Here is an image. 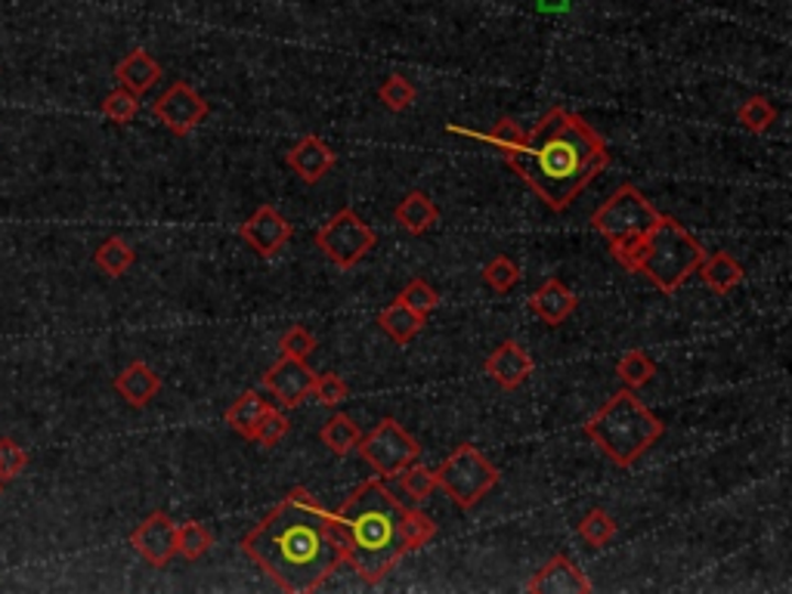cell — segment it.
<instances>
[{"label": "cell", "instance_id": "4316f807", "mask_svg": "<svg viewBox=\"0 0 792 594\" xmlns=\"http://www.w3.org/2000/svg\"><path fill=\"white\" fill-rule=\"evenodd\" d=\"M579 536H582V542H588L592 548H604L616 536V520L604 508H592L579 524Z\"/></svg>", "mask_w": 792, "mask_h": 594}, {"label": "cell", "instance_id": "52a82bcc", "mask_svg": "<svg viewBox=\"0 0 792 594\" xmlns=\"http://www.w3.org/2000/svg\"><path fill=\"white\" fill-rule=\"evenodd\" d=\"M433 474H437V490H443L459 508H474L498 486L495 464H490V459L471 443L452 449V455Z\"/></svg>", "mask_w": 792, "mask_h": 594}, {"label": "cell", "instance_id": "e575fe53", "mask_svg": "<svg viewBox=\"0 0 792 594\" xmlns=\"http://www.w3.org/2000/svg\"><path fill=\"white\" fill-rule=\"evenodd\" d=\"M378 99L391 112H406L415 102V87L406 81L403 75H391V78L378 87Z\"/></svg>", "mask_w": 792, "mask_h": 594}, {"label": "cell", "instance_id": "9c48e42d", "mask_svg": "<svg viewBox=\"0 0 792 594\" xmlns=\"http://www.w3.org/2000/svg\"><path fill=\"white\" fill-rule=\"evenodd\" d=\"M356 449L363 452L365 462L372 464L381 477H396L403 468L418 462V455H421L418 440L403 425H396L394 418H384L378 428L360 440Z\"/></svg>", "mask_w": 792, "mask_h": 594}, {"label": "cell", "instance_id": "4fadbf2b", "mask_svg": "<svg viewBox=\"0 0 792 594\" xmlns=\"http://www.w3.org/2000/svg\"><path fill=\"white\" fill-rule=\"evenodd\" d=\"M529 594H588L592 582L566 554H554L536 576L529 579Z\"/></svg>", "mask_w": 792, "mask_h": 594}, {"label": "cell", "instance_id": "4dcf8cb0", "mask_svg": "<svg viewBox=\"0 0 792 594\" xmlns=\"http://www.w3.org/2000/svg\"><path fill=\"white\" fill-rule=\"evenodd\" d=\"M102 116L109 118V121H116V124H131L133 118L140 116V97L131 94V90H124V87H118V90H112L109 97L102 99Z\"/></svg>", "mask_w": 792, "mask_h": 594}, {"label": "cell", "instance_id": "44dd1931", "mask_svg": "<svg viewBox=\"0 0 792 594\" xmlns=\"http://www.w3.org/2000/svg\"><path fill=\"white\" fill-rule=\"evenodd\" d=\"M437 217H440V211H437L433 198L425 196V193H409V196L396 205V220H399V227L406 232H413V235L428 232L430 227L437 223Z\"/></svg>", "mask_w": 792, "mask_h": 594}, {"label": "cell", "instance_id": "836d02e7", "mask_svg": "<svg viewBox=\"0 0 792 594\" xmlns=\"http://www.w3.org/2000/svg\"><path fill=\"white\" fill-rule=\"evenodd\" d=\"M396 300H403V304H406L409 310H415L418 316H428V314H433L437 307H440V295H437V292H433V288H430L425 279L409 282V285L399 292Z\"/></svg>", "mask_w": 792, "mask_h": 594}, {"label": "cell", "instance_id": "484cf974", "mask_svg": "<svg viewBox=\"0 0 792 594\" xmlns=\"http://www.w3.org/2000/svg\"><path fill=\"white\" fill-rule=\"evenodd\" d=\"M215 544V536L208 529L201 527L198 520H186V524H177V554H183L186 561H198L211 551Z\"/></svg>", "mask_w": 792, "mask_h": 594}, {"label": "cell", "instance_id": "277c9868", "mask_svg": "<svg viewBox=\"0 0 792 594\" xmlns=\"http://www.w3.org/2000/svg\"><path fill=\"white\" fill-rule=\"evenodd\" d=\"M585 437L619 468H631L662 437V421L631 391H619L585 421Z\"/></svg>", "mask_w": 792, "mask_h": 594}, {"label": "cell", "instance_id": "f35d334b", "mask_svg": "<svg viewBox=\"0 0 792 594\" xmlns=\"http://www.w3.org/2000/svg\"><path fill=\"white\" fill-rule=\"evenodd\" d=\"M483 140H490L495 146L502 148V152H512V148L524 146L527 143V131L514 121V118H502L498 124H495L493 131L486 133Z\"/></svg>", "mask_w": 792, "mask_h": 594}, {"label": "cell", "instance_id": "7402d4cb", "mask_svg": "<svg viewBox=\"0 0 792 594\" xmlns=\"http://www.w3.org/2000/svg\"><path fill=\"white\" fill-rule=\"evenodd\" d=\"M700 276H703V282L710 285L712 292H718V295H727V292H734L737 285H740L743 279H746V273H743V266L730 257V254H725V251H718V254H712V257H706L703 264H700V270H696Z\"/></svg>", "mask_w": 792, "mask_h": 594}, {"label": "cell", "instance_id": "7c38bea8", "mask_svg": "<svg viewBox=\"0 0 792 594\" xmlns=\"http://www.w3.org/2000/svg\"><path fill=\"white\" fill-rule=\"evenodd\" d=\"M316 375L310 372L307 360H295V356H282L279 363L273 365L264 375V387L279 399L285 409L300 406L310 391H314Z\"/></svg>", "mask_w": 792, "mask_h": 594}, {"label": "cell", "instance_id": "30bf717a", "mask_svg": "<svg viewBox=\"0 0 792 594\" xmlns=\"http://www.w3.org/2000/svg\"><path fill=\"white\" fill-rule=\"evenodd\" d=\"M152 112H155V118H158L174 136H189V133L196 131L198 124L208 118L211 106H208V99L201 97L198 90H193L186 81H174L162 97L155 99Z\"/></svg>", "mask_w": 792, "mask_h": 594}, {"label": "cell", "instance_id": "74e56055", "mask_svg": "<svg viewBox=\"0 0 792 594\" xmlns=\"http://www.w3.org/2000/svg\"><path fill=\"white\" fill-rule=\"evenodd\" d=\"M25 468H29L25 449L13 443L10 437H3V440H0V480H16Z\"/></svg>", "mask_w": 792, "mask_h": 594}, {"label": "cell", "instance_id": "83f0119b", "mask_svg": "<svg viewBox=\"0 0 792 594\" xmlns=\"http://www.w3.org/2000/svg\"><path fill=\"white\" fill-rule=\"evenodd\" d=\"M616 375L626 381L628 387H644L657 375V363L644 353V350H628L626 356L616 365Z\"/></svg>", "mask_w": 792, "mask_h": 594}, {"label": "cell", "instance_id": "f1b7e54d", "mask_svg": "<svg viewBox=\"0 0 792 594\" xmlns=\"http://www.w3.org/2000/svg\"><path fill=\"white\" fill-rule=\"evenodd\" d=\"M737 118H740V124L746 131L765 133L771 124H774L777 109L774 102H768L765 97H749L740 109H737Z\"/></svg>", "mask_w": 792, "mask_h": 594}, {"label": "cell", "instance_id": "cb8c5ba5", "mask_svg": "<svg viewBox=\"0 0 792 594\" xmlns=\"http://www.w3.org/2000/svg\"><path fill=\"white\" fill-rule=\"evenodd\" d=\"M319 437H322V443L329 446L334 455H346V452H353V449L360 446V440H363V430H360V425H356L353 418L334 413L329 421L322 425Z\"/></svg>", "mask_w": 792, "mask_h": 594}, {"label": "cell", "instance_id": "5bb4252c", "mask_svg": "<svg viewBox=\"0 0 792 594\" xmlns=\"http://www.w3.org/2000/svg\"><path fill=\"white\" fill-rule=\"evenodd\" d=\"M239 232H242V239H245L248 245L254 248L261 257H273V254L292 239L288 220H285L276 208H270V205H261V208L254 211V217H251Z\"/></svg>", "mask_w": 792, "mask_h": 594}, {"label": "cell", "instance_id": "e0dca14e", "mask_svg": "<svg viewBox=\"0 0 792 594\" xmlns=\"http://www.w3.org/2000/svg\"><path fill=\"white\" fill-rule=\"evenodd\" d=\"M112 387H116L118 396H121L128 406L143 409V406H148V403L158 396V391H162V378H158V372H155L152 365L136 360V363L124 365V369L118 372L116 381H112Z\"/></svg>", "mask_w": 792, "mask_h": 594}, {"label": "cell", "instance_id": "f546056e", "mask_svg": "<svg viewBox=\"0 0 792 594\" xmlns=\"http://www.w3.org/2000/svg\"><path fill=\"white\" fill-rule=\"evenodd\" d=\"M437 539V524L430 520L428 514L421 512H406L403 514V542L409 551H418Z\"/></svg>", "mask_w": 792, "mask_h": 594}, {"label": "cell", "instance_id": "5b68a950", "mask_svg": "<svg viewBox=\"0 0 792 594\" xmlns=\"http://www.w3.org/2000/svg\"><path fill=\"white\" fill-rule=\"evenodd\" d=\"M703 261H706V248L700 245L675 217L660 215V220L641 239V248L635 251L628 270L641 273L660 292L672 295L691 279Z\"/></svg>", "mask_w": 792, "mask_h": 594}, {"label": "cell", "instance_id": "ab89813d", "mask_svg": "<svg viewBox=\"0 0 792 594\" xmlns=\"http://www.w3.org/2000/svg\"><path fill=\"white\" fill-rule=\"evenodd\" d=\"M279 350H282V356H295V360H307L310 353L316 350V338L310 334L307 329H300V326H295V329H288L285 334H282V341H279Z\"/></svg>", "mask_w": 792, "mask_h": 594}, {"label": "cell", "instance_id": "ac0fdd59", "mask_svg": "<svg viewBox=\"0 0 792 594\" xmlns=\"http://www.w3.org/2000/svg\"><path fill=\"white\" fill-rule=\"evenodd\" d=\"M579 297L563 285L561 279H548L544 285H539L532 297H529V307L532 314L542 319L544 326H561L570 319V314L576 310Z\"/></svg>", "mask_w": 792, "mask_h": 594}, {"label": "cell", "instance_id": "1f68e13d", "mask_svg": "<svg viewBox=\"0 0 792 594\" xmlns=\"http://www.w3.org/2000/svg\"><path fill=\"white\" fill-rule=\"evenodd\" d=\"M396 477L403 483L406 495H413L415 502H425V498H430V493L437 490V474H433L430 468H425V464L413 462L409 468H403Z\"/></svg>", "mask_w": 792, "mask_h": 594}, {"label": "cell", "instance_id": "60d3db41", "mask_svg": "<svg viewBox=\"0 0 792 594\" xmlns=\"http://www.w3.org/2000/svg\"><path fill=\"white\" fill-rule=\"evenodd\" d=\"M0 493H3V480H0Z\"/></svg>", "mask_w": 792, "mask_h": 594}, {"label": "cell", "instance_id": "8d00e7d4", "mask_svg": "<svg viewBox=\"0 0 792 594\" xmlns=\"http://www.w3.org/2000/svg\"><path fill=\"white\" fill-rule=\"evenodd\" d=\"M288 418L279 413V409H270V413L261 418V425L254 428V433H251V440L254 443H261V446H276L282 443V437L288 433Z\"/></svg>", "mask_w": 792, "mask_h": 594}, {"label": "cell", "instance_id": "2e32d148", "mask_svg": "<svg viewBox=\"0 0 792 594\" xmlns=\"http://www.w3.org/2000/svg\"><path fill=\"white\" fill-rule=\"evenodd\" d=\"M285 165L292 167L304 183H319L334 167V152L326 140L310 133L285 155Z\"/></svg>", "mask_w": 792, "mask_h": 594}, {"label": "cell", "instance_id": "9a60e30c", "mask_svg": "<svg viewBox=\"0 0 792 594\" xmlns=\"http://www.w3.org/2000/svg\"><path fill=\"white\" fill-rule=\"evenodd\" d=\"M486 375L495 381V384H502L505 391H517L524 381L532 375V356H529L524 346L517 344V341H502V344L495 346L493 353H490V360H486Z\"/></svg>", "mask_w": 792, "mask_h": 594}, {"label": "cell", "instance_id": "8992f818", "mask_svg": "<svg viewBox=\"0 0 792 594\" xmlns=\"http://www.w3.org/2000/svg\"><path fill=\"white\" fill-rule=\"evenodd\" d=\"M657 220H660V211L635 186L626 183L594 211L592 227L610 242L613 257L628 270L635 251L641 248V239Z\"/></svg>", "mask_w": 792, "mask_h": 594}, {"label": "cell", "instance_id": "603a6c76", "mask_svg": "<svg viewBox=\"0 0 792 594\" xmlns=\"http://www.w3.org/2000/svg\"><path fill=\"white\" fill-rule=\"evenodd\" d=\"M273 406L266 403L264 396L261 394H254V391H248V394H242L235 403L230 406V413H227V425H230L239 437H245V440H251V433H254V428L261 425V418H264L266 413H270Z\"/></svg>", "mask_w": 792, "mask_h": 594}, {"label": "cell", "instance_id": "ffe728a7", "mask_svg": "<svg viewBox=\"0 0 792 594\" xmlns=\"http://www.w3.org/2000/svg\"><path fill=\"white\" fill-rule=\"evenodd\" d=\"M378 326L391 341H396V344H409L415 334L425 329V316H418L415 310H409L403 300H394L391 307L381 310Z\"/></svg>", "mask_w": 792, "mask_h": 594}, {"label": "cell", "instance_id": "d6a6232c", "mask_svg": "<svg viewBox=\"0 0 792 594\" xmlns=\"http://www.w3.org/2000/svg\"><path fill=\"white\" fill-rule=\"evenodd\" d=\"M483 282L498 295H508L514 285L520 282V266L514 264L512 257H495V261L483 266Z\"/></svg>", "mask_w": 792, "mask_h": 594}, {"label": "cell", "instance_id": "6da1fadb", "mask_svg": "<svg viewBox=\"0 0 792 594\" xmlns=\"http://www.w3.org/2000/svg\"><path fill=\"white\" fill-rule=\"evenodd\" d=\"M242 551L264 566L282 592L307 594L326 585L346 563V542L326 512L304 486H297L242 539Z\"/></svg>", "mask_w": 792, "mask_h": 594}, {"label": "cell", "instance_id": "8fae6325", "mask_svg": "<svg viewBox=\"0 0 792 594\" xmlns=\"http://www.w3.org/2000/svg\"><path fill=\"white\" fill-rule=\"evenodd\" d=\"M131 544L148 566H167L177 554V524L165 512H152L131 532Z\"/></svg>", "mask_w": 792, "mask_h": 594}, {"label": "cell", "instance_id": "3957f363", "mask_svg": "<svg viewBox=\"0 0 792 594\" xmlns=\"http://www.w3.org/2000/svg\"><path fill=\"white\" fill-rule=\"evenodd\" d=\"M334 514V524L346 542V563L369 582L378 585L396 563L409 554L403 542V514L381 480H369L346 498Z\"/></svg>", "mask_w": 792, "mask_h": 594}, {"label": "cell", "instance_id": "d6986e66", "mask_svg": "<svg viewBox=\"0 0 792 594\" xmlns=\"http://www.w3.org/2000/svg\"><path fill=\"white\" fill-rule=\"evenodd\" d=\"M116 78L124 90H131L136 97H143L155 84L162 81V66L148 56L146 50H131L116 66Z\"/></svg>", "mask_w": 792, "mask_h": 594}, {"label": "cell", "instance_id": "ba28073f", "mask_svg": "<svg viewBox=\"0 0 792 594\" xmlns=\"http://www.w3.org/2000/svg\"><path fill=\"white\" fill-rule=\"evenodd\" d=\"M314 242L331 264L350 270V266L360 264L372 248L378 245V235H375V230L369 223H363L356 217V211L344 208V211H338V215L331 217L322 230L316 232Z\"/></svg>", "mask_w": 792, "mask_h": 594}, {"label": "cell", "instance_id": "7a4b0ae2", "mask_svg": "<svg viewBox=\"0 0 792 594\" xmlns=\"http://www.w3.org/2000/svg\"><path fill=\"white\" fill-rule=\"evenodd\" d=\"M505 162L551 211H566L570 201L610 165V148L585 118L551 109L527 133L524 146L505 152Z\"/></svg>", "mask_w": 792, "mask_h": 594}, {"label": "cell", "instance_id": "d590c367", "mask_svg": "<svg viewBox=\"0 0 792 594\" xmlns=\"http://www.w3.org/2000/svg\"><path fill=\"white\" fill-rule=\"evenodd\" d=\"M346 384L341 381V375H334V372H329V375H316L314 381V391H310V396H316V403H322V406H329V409H334V406H341L346 399Z\"/></svg>", "mask_w": 792, "mask_h": 594}, {"label": "cell", "instance_id": "d4e9b609", "mask_svg": "<svg viewBox=\"0 0 792 594\" xmlns=\"http://www.w3.org/2000/svg\"><path fill=\"white\" fill-rule=\"evenodd\" d=\"M133 261H136V254H133V248L128 245L121 235L106 239V242L94 251V264H97L106 276H112V279L124 276L133 266Z\"/></svg>", "mask_w": 792, "mask_h": 594}]
</instances>
